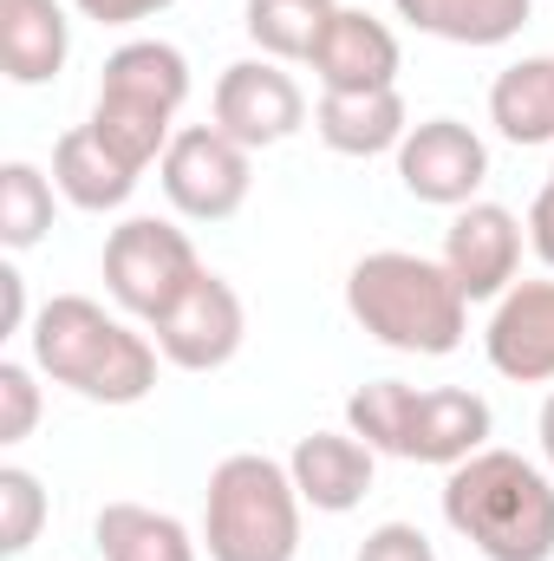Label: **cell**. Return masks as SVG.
I'll list each match as a JSON object with an SVG mask.
<instances>
[{"label": "cell", "instance_id": "8fae6325", "mask_svg": "<svg viewBox=\"0 0 554 561\" xmlns=\"http://www.w3.org/2000/svg\"><path fill=\"white\" fill-rule=\"evenodd\" d=\"M443 268L463 287V300H503L522 268V222L503 203H463L443 236Z\"/></svg>", "mask_w": 554, "mask_h": 561}, {"label": "cell", "instance_id": "1f68e13d", "mask_svg": "<svg viewBox=\"0 0 554 561\" xmlns=\"http://www.w3.org/2000/svg\"><path fill=\"white\" fill-rule=\"evenodd\" d=\"M549 183H554V170H549Z\"/></svg>", "mask_w": 554, "mask_h": 561}, {"label": "cell", "instance_id": "4316f807", "mask_svg": "<svg viewBox=\"0 0 554 561\" xmlns=\"http://www.w3.org/2000/svg\"><path fill=\"white\" fill-rule=\"evenodd\" d=\"M353 561H437V549H430V536H424L417 523H379V529L359 542Z\"/></svg>", "mask_w": 554, "mask_h": 561}, {"label": "cell", "instance_id": "30bf717a", "mask_svg": "<svg viewBox=\"0 0 554 561\" xmlns=\"http://www.w3.org/2000/svg\"><path fill=\"white\" fill-rule=\"evenodd\" d=\"M216 125L249 150H275L307 125V92L280 72V59H235L216 79Z\"/></svg>", "mask_w": 554, "mask_h": 561}, {"label": "cell", "instance_id": "44dd1931", "mask_svg": "<svg viewBox=\"0 0 554 561\" xmlns=\"http://www.w3.org/2000/svg\"><path fill=\"white\" fill-rule=\"evenodd\" d=\"M92 542L105 561H196V536L150 503H105L92 523Z\"/></svg>", "mask_w": 554, "mask_h": 561}, {"label": "cell", "instance_id": "83f0119b", "mask_svg": "<svg viewBox=\"0 0 554 561\" xmlns=\"http://www.w3.org/2000/svg\"><path fill=\"white\" fill-rule=\"evenodd\" d=\"M72 7H79V20H99V26H138L176 0H72Z\"/></svg>", "mask_w": 554, "mask_h": 561}, {"label": "cell", "instance_id": "6da1fadb", "mask_svg": "<svg viewBox=\"0 0 554 561\" xmlns=\"http://www.w3.org/2000/svg\"><path fill=\"white\" fill-rule=\"evenodd\" d=\"M26 340H33V366L92 405H143L157 392V359H163L157 340H143L131 320L105 313L85 294H53L33 313Z\"/></svg>", "mask_w": 554, "mask_h": 561}, {"label": "cell", "instance_id": "8992f818", "mask_svg": "<svg viewBox=\"0 0 554 561\" xmlns=\"http://www.w3.org/2000/svg\"><path fill=\"white\" fill-rule=\"evenodd\" d=\"M196 280H203L196 242L163 216H131L105 236V294L143 327H157Z\"/></svg>", "mask_w": 554, "mask_h": 561}, {"label": "cell", "instance_id": "2e32d148", "mask_svg": "<svg viewBox=\"0 0 554 561\" xmlns=\"http://www.w3.org/2000/svg\"><path fill=\"white\" fill-rule=\"evenodd\" d=\"M313 131L339 157H399V144L412 138V112L399 99V85L385 92H320L313 105Z\"/></svg>", "mask_w": 554, "mask_h": 561}, {"label": "cell", "instance_id": "d6986e66", "mask_svg": "<svg viewBox=\"0 0 554 561\" xmlns=\"http://www.w3.org/2000/svg\"><path fill=\"white\" fill-rule=\"evenodd\" d=\"M392 7L417 33L450 46H509L535 13V0H392Z\"/></svg>", "mask_w": 554, "mask_h": 561}, {"label": "cell", "instance_id": "3957f363", "mask_svg": "<svg viewBox=\"0 0 554 561\" xmlns=\"http://www.w3.org/2000/svg\"><path fill=\"white\" fill-rule=\"evenodd\" d=\"M346 313L379 346L417 353V359H443L470 333L463 287L450 280L443 262L412 255V249H379V255L353 262V275H346Z\"/></svg>", "mask_w": 554, "mask_h": 561}, {"label": "cell", "instance_id": "4dcf8cb0", "mask_svg": "<svg viewBox=\"0 0 554 561\" xmlns=\"http://www.w3.org/2000/svg\"><path fill=\"white\" fill-rule=\"evenodd\" d=\"M535 431H542V457H549V470H554V392H549V405H542V424Z\"/></svg>", "mask_w": 554, "mask_h": 561}, {"label": "cell", "instance_id": "9c48e42d", "mask_svg": "<svg viewBox=\"0 0 554 561\" xmlns=\"http://www.w3.org/2000/svg\"><path fill=\"white\" fill-rule=\"evenodd\" d=\"M399 183H405V196L430 203V209H463L489 183V144L463 118H424L399 144Z\"/></svg>", "mask_w": 554, "mask_h": 561}, {"label": "cell", "instance_id": "7a4b0ae2", "mask_svg": "<svg viewBox=\"0 0 554 561\" xmlns=\"http://www.w3.org/2000/svg\"><path fill=\"white\" fill-rule=\"evenodd\" d=\"M443 523L483 561H554V483L522 450H476L443 477Z\"/></svg>", "mask_w": 554, "mask_h": 561}, {"label": "cell", "instance_id": "4fadbf2b", "mask_svg": "<svg viewBox=\"0 0 554 561\" xmlns=\"http://www.w3.org/2000/svg\"><path fill=\"white\" fill-rule=\"evenodd\" d=\"M307 66L320 79V92H385V85H399L405 53L385 20H372L366 7H339Z\"/></svg>", "mask_w": 554, "mask_h": 561}, {"label": "cell", "instance_id": "d4e9b609", "mask_svg": "<svg viewBox=\"0 0 554 561\" xmlns=\"http://www.w3.org/2000/svg\"><path fill=\"white\" fill-rule=\"evenodd\" d=\"M46 483L33 477V470H20V463H7L0 470V556H26L33 542H39V529H46Z\"/></svg>", "mask_w": 554, "mask_h": 561}, {"label": "cell", "instance_id": "5bb4252c", "mask_svg": "<svg viewBox=\"0 0 554 561\" xmlns=\"http://www.w3.org/2000/svg\"><path fill=\"white\" fill-rule=\"evenodd\" d=\"M489 431L496 412L483 392H463V386H430L412 399V424H405V457L412 463H437V470H457L463 457L489 450Z\"/></svg>", "mask_w": 554, "mask_h": 561}, {"label": "cell", "instance_id": "cb8c5ba5", "mask_svg": "<svg viewBox=\"0 0 554 561\" xmlns=\"http://www.w3.org/2000/svg\"><path fill=\"white\" fill-rule=\"evenodd\" d=\"M412 399L417 386L405 379H372L346 399V431L359 444H372L379 457H405V424H412Z\"/></svg>", "mask_w": 554, "mask_h": 561}, {"label": "cell", "instance_id": "ac0fdd59", "mask_svg": "<svg viewBox=\"0 0 554 561\" xmlns=\"http://www.w3.org/2000/svg\"><path fill=\"white\" fill-rule=\"evenodd\" d=\"M72 59V20L59 0H0V66L13 85H46Z\"/></svg>", "mask_w": 554, "mask_h": 561}, {"label": "cell", "instance_id": "277c9868", "mask_svg": "<svg viewBox=\"0 0 554 561\" xmlns=\"http://www.w3.org/2000/svg\"><path fill=\"white\" fill-rule=\"evenodd\" d=\"M300 490L268 450H235L209 470L203 490V549L209 561H293L300 556Z\"/></svg>", "mask_w": 554, "mask_h": 561}, {"label": "cell", "instance_id": "f1b7e54d", "mask_svg": "<svg viewBox=\"0 0 554 561\" xmlns=\"http://www.w3.org/2000/svg\"><path fill=\"white\" fill-rule=\"evenodd\" d=\"M529 249L554 268V183H542L535 203H529Z\"/></svg>", "mask_w": 554, "mask_h": 561}, {"label": "cell", "instance_id": "5b68a950", "mask_svg": "<svg viewBox=\"0 0 554 561\" xmlns=\"http://www.w3.org/2000/svg\"><path fill=\"white\" fill-rule=\"evenodd\" d=\"M189 99V59L170 39H125L105 59L99 79V105H92V131L112 144L125 163H163V150L176 138V112Z\"/></svg>", "mask_w": 554, "mask_h": 561}, {"label": "cell", "instance_id": "f546056e", "mask_svg": "<svg viewBox=\"0 0 554 561\" xmlns=\"http://www.w3.org/2000/svg\"><path fill=\"white\" fill-rule=\"evenodd\" d=\"M0 294H7V333H26L33 320H26V280H20V268H0Z\"/></svg>", "mask_w": 554, "mask_h": 561}, {"label": "cell", "instance_id": "7402d4cb", "mask_svg": "<svg viewBox=\"0 0 554 561\" xmlns=\"http://www.w3.org/2000/svg\"><path fill=\"white\" fill-rule=\"evenodd\" d=\"M339 0H249V39L262 46V59H313V46L326 39Z\"/></svg>", "mask_w": 554, "mask_h": 561}, {"label": "cell", "instance_id": "7c38bea8", "mask_svg": "<svg viewBox=\"0 0 554 561\" xmlns=\"http://www.w3.org/2000/svg\"><path fill=\"white\" fill-rule=\"evenodd\" d=\"M483 353L503 379L516 386H549L554 379V280H516L489 327H483Z\"/></svg>", "mask_w": 554, "mask_h": 561}, {"label": "cell", "instance_id": "ffe728a7", "mask_svg": "<svg viewBox=\"0 0 554 561\" xmlns=\"http://www.w3.org/2000/svg\"><path fill=\"white\" fill-rule=\"evenodd\" d=\"M489 125L516 150L554 144V53L516 59V66L496 72V85H489Z\"/></svg>", "mask_w": 554, "mask_h": 561}, {"label": "cell", "instance_id": "484cf974", "mask_svg": "<svg viewBox=\"0 0 554 561\" xmlns=\"http://www.w3.org/2000/svg\"><path fill=\"white\" fill-rule=\"evenodd\" d=\"M39 366H20V359H0V444H26L33 424H39V386H33Z\"/></svg>", "mask_w": 554, "mask_h": 561}, {"label": "cell", "instance_id": "603a6c76", "mask_svg": "<svg viewBox=\"0 0 554 561\" xmlns=\"http://www.w3.org/2000/svg\"><path fill=\"white\" fill-rule=\"evenodd\" d=\"M53 176L39 170V163H0V242L20 255V249H33V242H46V229H53Z\"/></svg>", "mask_w": 554, "mask_h": 561}, {"label": "cell", "instance_id": "e0dca14e", "mask_svg": "<svg viewBox=\"0 0 554 561\" xmlns=\"http://www.w3.org/2000/svg\"><path fill=\"white\" fill-rule=\"evenodd\" d=\"M138 176H143L138 163H125L92 125H79V131H66V138L53 144V183H59V196H66L72 209H85V216L125 209L131 190H138Z\"/></svg>", "mask_w": 554, "mask_h": 561}, {"label": "cell", "instance_id": "9a60e30c", "mask_svg": "<svg viewBox=\"0 0 554 561\" xmlns=\"http://www.w3.org/2000/svg\"><path fill=\"white\" fill-rule=\"evenodd\" d=\"M287 470H293V490H300L307 510H320V516H346V510L366 503L372 470H379V450L359 444L353 431H313V437L293 444Z\"/></svg>", "mask_w": 554, "mask_h": 561}, {"label": "cell", "instance_id": "ba28073f", "mask_svg": "<svg viewBox=\"0 0 554 561\" xmlns=\"http://www.w3.org/2000/svg\"><path fill=\"white\" fill-rule=\"evenodd\" d=\"M157 333V353L176 366V373H222L235 353H242V340H249V307H242V294L229 287L222 275H209L150 327Z\"/></svg>", "mask_w": 554, "mask_h": 561}, {"label": "cell", "instance_id": "52a82bcc", "mask_svg": "<svg viewBox=\"0 0 554 561\" xmlns=\"http://www.w3.org/2000/svg\"><path fill=\"white\" fill-rule=\"evenodd\" d=\"M157 183L170 196L176 216L189 222H229L242 203H249V183H255V150L235 144L222 125H183L163 163H157Z\"/></svg>", "mask_w": 554, "mask_h": 561}]
</instances>
